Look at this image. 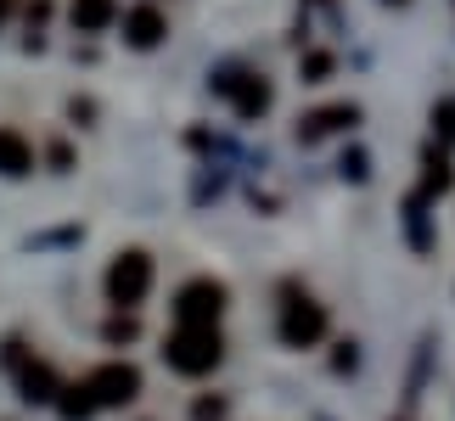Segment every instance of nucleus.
Segmentation results:
<instances>
[{
  "instance_id": "20e7f679",
  "label": "nucleus",
  "mask_w": 455,
  "mask_h": 421,
  "mask_svg": "<svg viewBox=\"0 0 455 421\" xmlns=\"http://www.w3.org/2000/svg\"><path fill=\"white\" fill-rule=\"evenodd\" d=\"M91 393H96V405L101 410H124V405H135L141 399V371H135L130 360H108V365H96L91 377Z\"/></svg>"
},
{
  "instance_id": "9b49d317",
  "label": "nucleus",
  "mask_w": 455,
  "mask_h": 421,
  "mask_svg": "<svg viewBox=\"0 0 455 421\" xmlns=\"http://www.w3.org/2000/svg\"><path fill=\"white\" fill-rule=\"evenodd\" d=\"M57 410H62V421H91L101 405H96L91 382H62V393H57Z\"/></svg>"
},
{
  "instance_id": "a211bd4d",
  "label": "nucleus",
  "mask_w": 455,
  "mask_h": 421,
  "mask_svg": "<svg viewBox=\"0 0 455 421\" xmlns=\"http://www.w3.org/2000/svg\"><path fill=\"white\" fill-rule=\"evenodd\" d=\"M343 174L348 180H365V152H343Z\"/></svg>"
},
{
  "instance_id": "7ed1b4c3",
  "label": "nucleus",
  "mask_w": 455,
  "mask_h": 421,
  "mask_svg": "<svg viewBox=\"0 0 455 421\" xmlns=\"http://www.w3.org/2000/svg\"><path fill=\"white\" fill-rule=\"evenodd\" d=\"M225 298H231V292H225L220 281H208V275L186 281L180 298H174V326H220Z\"/></svg>"
},
{
  "instance_id": "aec40b11",
  "label": "nucleus",
  "mask_w": 455,
  "mask_h": 421,
  "mask_svg": "<svg viewBox=\"0 0 455 421\" xmlns=\"http://www.w3.org/2000/svg\"><path fill=\"white\" fill-rule=\"evenodd\" d=\"M394 6H405V0H394Z\"/></svg>"
},
{
  "instance_id": "423d86ee",
  "label": "nucleus",
  "mask_w": 455,
  "mask_h": 421,
  "mask_svg": "<svg viewBox=\"0 0 455 421\" xmlns=\"http://www.w3.org/2000/svg\"><path fill=\"white\" fill-rule=\"evenodd\" d=\"M220 96H231L236 118H259L270 113V84L253 79V74H220Z\"/></svg>"
},
{
  "instance_id": "6e6552de",
  "label": "nucleus",
  "mask_w": 455,
  "mask_h": 421,
  "mask_svg": "<svg viewBox=\"0 0 455 421\" xmlns=\"http://www.w3.org/2000/svg\"><path fill=\"white\" fill-rule=\"evenodd\" d=\"M348 124H360V107L355 101H331V107H315L299 118V140H321V135H338Z\"/></svg>"
},
{
  "instance_id": "1a4fd4ad",
  "label": "nucleus",
  "mask_w": 455,
  "mask_h": 421,
  "mask_svg": "<svg viewBox=\"0 0 455 421\" xmlns=\"http://www.w3.org/2000/svg\"><path fill=\"white\" fill-rule=\"evenodd\" d=\"M164 34H169V17L157 12V6H135V12L124 17V40H130L135 51H152Z\"/></svg>"
},
{
  "instance_id": "0eeeda50",
  "label": "nucleus",
  "mask_w": 455,
  "mask_h": 421,
  "mask_svg": "<svg viewBox=\"0 0 455 421\" xmlns=\"http://www.w3.org/2000/svg\"><path fill=\"white\" fill-rule=\"evenodd\" d=\"M17 388H23L28 405H57V393H62V377L51 371L45 360H17Z\"/></svg>"
},
{
  "instance_id": "f257e3e1",
  "label": "nucleus",
  "mask_w": 455,
  "mask_h": 421,
  "mask_svg": "<svg viewBox=\"0 0 455 421\" xmlns=\"http://www.w3.org/2000/svg\"><path fill=\"white\" fill-rule=\"evenodd\" d=\"M164 360H169V371H180V377H208L225 360L220 326H174L169 343H164Z\"/></svg>"
},
{
  "instance_id": "9d476101",
  "label": "nucleus",
  "mask_w": 455,
  "mask_h": 421,
  "mask_svg": "<svg viewBox=\"0 0 455 421\" xmlns=\"http://www.w3.org/2000/svg\"><path fill=\"white\" fill-rule=\"evenodd\" d=\"M0 174L6 180H23V174H34V147L17 130H6L0 124Z\"/></svg>"
},
{
  "instance_id": "39448f33",
  "label": "nucleus",
  "mask_w": 455,
  "mask_h": 421,
  "mask_svg": "<svg viewBox=\"0 0 455 421\" xmlns=\"http://www.w3.org/2000/svg\"><path fill=\"white\" fill-rule=\"evenodd\" d=\"M326 338V309L315 304V298L304 292H287V304H282V343L287 348H315Z\"/></svg>"
},
{
  "instance_id": "dca6fc26",
  "label": "nucleus",
  "mask_w": 455,
  "mask_h": 421,
  "mask_svg": "<svg viewBox=\"0 0 455 421\" xmlns=\"http://www.w3.org/2000/svg\"><path fill=\"white\" fill-rule=\"evenodd\" d=\"M326 74H331V57H326V51H309V57H304V79H309V84H321Z\"/></svg>"
},
{
  "instance_id": "2eb2a0df",
  "label": "nucleus",
  "mask_w": 455,
  "mask_h": 421,
  "mask_svg": "<svg viewBox=\"0 0 455 421\" xmlns=\"http://www.w3.org/2000/svg\"><path fill=\"white\" fill-rule=\"evenodd\" d=\"M433 135L455 140V101H439V107H433Z\"/></svg>"
},
{
  "instance_id": "f3484780",
  "label": "nucleus",
  "mask_w": 455,
  "mask_h": 421,
  "mask_svg": "<svg viewBox=\"0 0 455 421\" xmlns=\"http://www.w3.org/2000/svg\"><path fill=\"white\" fill-rule=\"evenodd\" d=\"M191 421H225V399H197V405H191Z\"/></svg>"
},
{
  "instance_id": "4468645a",
  "label": "nucleus",
  "mask_w": 455,
  "mask_h": 421,
  "mask_svg": "<svg viewBox=\"0 0 455 421\" xmlns=\"http://www.w3.org/2000/svg\"><path fill=\"white\" fill-rule=\"evenodd\" d=\"M135 331H141V326H135V314L118 309L113 321H108V343H135Z\"/></svg>"
},
{
  "instance_id": "f03ea898",
  "label": "nucleus",
  "mask_w": 455,
  "mask_h": 421,
  "mask_svg": "<svg viewBox=\"0 0 455 421\" xmlns=\"http://www.w3.org/2000/svg\"><path fill=\"white\" fill-rule=\"evenodd\" d=\"M101 287H108V304L113 309H135L141 298L152 292V253L141 248H124L108 265V275H101Z\"/></svg>"
},
{
  "instance_id": "f8f14e48",
  "label": "nucleus",
  "mask_w": 455,
  "mask_h": 421,
  "mask_svg": "<svg viewBox=\"0 0 455 421\" xmlns=\"http://www.w3.org/2000/svg\"><path fill=\"white\" fill-rule=\"evenodd\" d=\"M455 186V169H450V157L439 147H427L422 157V197H444V191Z\"/></svg>"
},
{
  "instance_id": "ddd939ff",
  "label": "nucleus",
  "mask_w": 455,
  "mask_h": 421,
  "mask_svg": "<svg viewBox=\"0 0 455 421\" xmlns=\"http://www.w3.org/2000/svg\"><path fill=\"white\" fill-rule=\"evenodd\" d=\"M113 17H118L113 0H74V28H79V34H101Z\"/></svg>"
},
{
  "instance_id": "6ab92c4d",
  "label": "nucleus",
  "mask_w": 455,
  "mask_h": 421,
  "mask_svg": "<svg viewBox=\"0 0 455 421\" xmlns=\"http://www.w3.org/2000/svg\"><path fill=\"white\" fill-rule=\"evenodd\" d=\"M6 6H12V0H0V23H6Z\"/></svg>"
}]
</instances>
